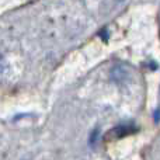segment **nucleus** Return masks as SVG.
<instances>
[{"mask_svg":"<svg viewBox=\"0 0 160 160\" xmlns=\"http://www.w3.org/2000/svg\"><path fill=\"white\" fill-rule=\"evenodd\" d=\"M4 68H6V61H4V58L0 55V73L4 70Z\"/></svg>","mask_w":160,"mask_h":160,"instance_id":"1","label":"nucleus"}]
</instances>
